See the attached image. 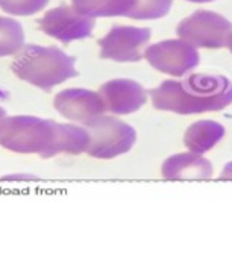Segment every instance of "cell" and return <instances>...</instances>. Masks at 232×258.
I'll return each instance as SVG.
<instances>
[{
  "label": "cell",
  "instance_id": "cell-11",
  "mask_svg": "<svg viewBox=\"0 0 232 258\" xmlns=\"http://www.w3.org/2000/svg\"><path fill=\"white\" fill-rule=\"evenodd\" d=\"M161 172L166 179H209L212 166L200 154L187 152L169 157Z\"/></svg>",
  "mask_w": 232,
  "mask_h": 258
},
{
  "label": "cell",
  "instance_id": "cell-5",
  "mask_svg": "<svg viewBox=\"0 0 232 258\" xmlns=\"http://www.w3.org/2000/svg\"><path fill=\"white\" fill-rule=\"evenodd\" d=\"M176 34L194 47L221 49L229 44L232 23L214 11L199 10L179 22Z\"/></svg>",
  "mask_w": 232,
  "mask_h": 258
},
{
  "label": "cell",
  "instance_id": "cell-17",
  "mask_svg": "<svg viewBox=\"0 0 232 258\" xmlns=\"http://www.w3.org/2000/svg\"><path fill=\"white\" fill-rule=\"evenodd\" d=\"M220 178H223V179H232V163H229V164H226L223 167V170L220 173Z\"/></svg>",
  "mask_w": 232,
  "mask_h": 258
},
{
  "label": "cell",
  "instance_id": "cell-2",
  "mask_svg": "<svg viewBox=\"0 0 232 258\" xmlns=\"http://www.w3.org/2000/svg\"><path fill=\"white\" fill-rule=\"evenodd\" d=\"M74 62L73 56L58 47L28 44L16 56L11 69L19 79L40 90L50 91L53 87L79 75Z\"/></svg>",
  "mask_w": 232,
  "mask_h": 258
},
{
  "label": "cell",
  "instance_id": "cell-9",
  "mask_svg": "<svg viewBox=\"0 0 232 258\" xmlns=\"http://www.w3.org/2000/svg\"><path fill=\"white\" fill-rule=\"evenodd\" d=\"M53 106L62 117L82 124H87L106 111L99 91L94 93L85 88L62 90L55 96Z\"/></svg>",
  "mask_w": 232,
  "mask_h": 258
},
{
  "label": "cell",
  "instance_id": "cell-20",
  "mask_svg": "<svg viewBox=\"0 0 232 258\" xmlns=\"http://www.w3.org/2000/svg\"><path fill=\"white\" fill-rule=\"evenodd\" d=\"M227 47H229V50H230V53H232V37H230V40H229V44H227Z\"/></svg>",
  "mask_w": 232,
  "mask_h": 258
},
{
  "label": "cell",
  "instance_id": "cell-6",
  "mask_svg": "<svg viewBox=\"0 0 232 258\" xmlns=\"http://www.w3.org/2000/svg\"><path fill=\"white\" fill-rule=\"evenodd\" d=\"M150 38L152 31L149 28L114 25L99 40L100 58L117 62H137L144 56Z\"/></svg>",
  "mask_w": 232,
  "mask_h": 258
},
{
  "label": "cell",
  "instance_id": "cell-15",
  "mask_svg": "<svg viewBox=\"0 0 232 258\" xmlns=\"http://www.w3.org/2000/svg\"><path fill=\"white\" fill-rule=\"evenodd\" d=\"M173 0H137L129 19L135 20H157L170 13Z\"/></svg>",
  "mask_w": 232,
  "mask_h": 258
},
{
  "label": "cell",
  "instance_id": "cell-16",
  "mask_svg": "<svg viewBox=\"0 0 232 258\" xmlns=\"http://www.w3.org/2000/svg\"><path fill=\"white\" fill-rule=\"evenodd\" d=\"M49 0H0V10L13 16H34L46 8Z\"/></svg>",
  "mask_w": 232,
  "mask_h": 258
},
{
  "label": "cell",
  "instance_id": "cell-3",
  "mask_svg": "<svg viewBox=\"0 0 232 258\" xmlns=\"http://www.w3.org/2000/svg\"><path fill=\"white\" fill-rule=\"evenodd\" d=\"M59 123L32 115H13L0 121V146L17 154L56 155Z\"/></svg>",
  "mask_w": 232,
  "mask_h": 258
},
{
  "label": "cell",
  "instance_id": "cell-1",
  "mask_svg": "<svg viewBox=\"0 0 232 258\" xmlns=\"http://www.w3.org/2000/svg\"><path fill=\"white\" fill-rule=\"evenodd\" d=\"M150 99L157 109L182 115L221 111L232 103V82L221 75L194 73L161 82Z\"/></svg>",
  "mask_w": 232,
  "mask_h": 258
},
{
  "label": "cell",
  "instance_id": "cell-13",
  "mask_svg": "<svg viewBox=\"0 0 232 258\" xmlns=\"http://www.w3.org/2000/svg\"><path fill=\"white\" fill-rule=\"evenodd\" d=\"M71 5L88 17H129L137 0H71Z\"/></svg>",
  "mask_w": 232,
  "mask_h": 258
},
{
  "label": "cell",
  "instance_id": "cell-8",
  "mask_svg": "<svg viewBox=\"0 0 232 258\" xmlns=\"http://www.w3.org/2000/svg\"><path fill=\"white\" fill-rule=\"evenodd\" d=\"M40 29L64 44H68L76 40H84L91 35L96 20L85 14H81L74 10V7L61 5L47 11L38 20Z\"/></svg>",
  "mask_w": 232,
  "mask_h": 258
},
{
  "label": "cell",
  "instance_id": "cell-7",
  "mask_svg": "<svg viewBox=\"0 0 232 258\" xmlns=\"http://www.w3.org/2000/svg\"><path fill=\"white\" fill-rule=\"evenodd\" d=\"M144 58L155 70L172 76L187 75L194 70L200 61L197 47L182 38L166 40L149 46L144 52Z\"/></svg>",
  "mask_w": 232,
  "mask_h": 258
},
{
  "label": "cell",
  "instance_id": "cell-19",
  "mask_svg": "<svg viewBox=\"0 0 232 258\" xmlns=\"http://www.w3.org/2000/svg\"><path fill=\"white\" fill-rule=\"evenodd\" d=\"M188 2H193V4H206V2H212V0H188Z\"/></svg>",
  "mask_w": 232,
  "mask_h": 258
},
{
  "label": "cell",
  "instance_id": "cell-12",
  "mask_svg": "<svg viewBox=\"0 0 232 258\" xmlns=\"http://www.w3.org/2000/svg\"><path fill=\"white\" fill-rule=\"evenodd\" d=\"M224 136V127L214 120H199L194 121L185 131L184 145L190 152L205 154L211 151Z\"/></svg>",
  "mask_w": 232,
  "mask_h": 258
},
{
  "label": "cell",
  "instance_id": "cell-4",
  "mask_svg": "<svg viewBox=\"0 0 232 258\" xmlns=\"http://www.w3.org/2000/svg\"><path fill=\"white\" fill-rule=\"evenodd\" d=\"M84 127L90 134L87 154L94 158L111 160L123 155L129 152L137 142L135 129L112 115L102 114L84 124Z\"/></svg>",
  "mask_w": 232,
  "mask_h": 258
},
{
  "label": "cell",
  "instance_id": "cell-18",
  "mask_svg": "<svg viewBox=\"0 0 232 258\" xmlns=\"http://www.w3.org/2000/svg\"><path fill=\"white\" fill-rule=\"evenodd\" d=\"M5 117H7V112H5V109L2 106H0V121H2Z\"/></svg>",
  "mask_w": 232,
  "mask_h": 258
},
{
  "label": "cell",
  "instance_id": "cell-10",
  "mask_svg": "<svg viewBox=\"0 0 232 258\" xmlns=\"http://www.w3.org/2000/svg\"><path fill=\"white\" fill-rule=\"evenodd\" d=\"M106 111L126 115L138 111L147 102V91L132 79H112L99 88Z\"/></svg>",
  "mask_w": 232,
  "mask_h": 258
},
{
  "label": "cell",
  "instance_id": "cell-14",
  "mask_svg": "<svg viewBox=\"0 0 232 258\" xmlns=\"http://www.w3.org/2000/svg\"><path fill=\"white\" fill-rule=\"evenodd\" d=\"M23 26L10 17H0V56H10L23 49Z\"/></svg>",
  "mask_w": 232,
  "mask_h": 258
}]
</instances>
